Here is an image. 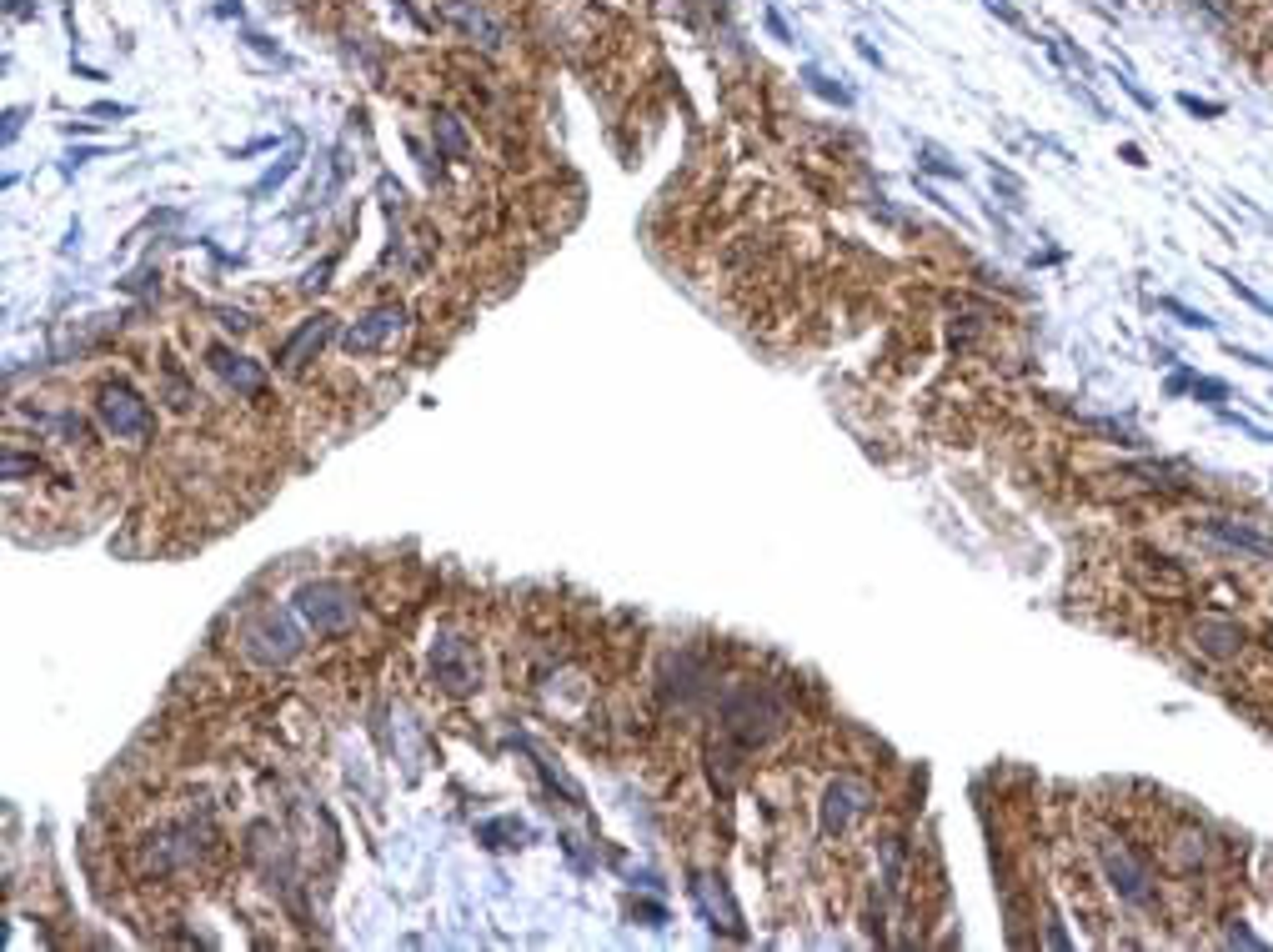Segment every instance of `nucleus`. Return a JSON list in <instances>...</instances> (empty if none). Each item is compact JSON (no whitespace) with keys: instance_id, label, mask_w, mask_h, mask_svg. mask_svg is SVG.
Segmentation results:
<instances>
[{"instance_id":"nucleus-14","label":"nucleus","mask_w":1273,"mask_h":952,"mask_svg":"<svg viewBox=\"0 0 1273 952\" xmlns=\"http://www.w3.org/2000/svg\"><path fill=\"white\" fill-rule=\"evenodd\" d=\"M436 140H441V150H446L451 161L466 155V136H461V121H456V116H436Z\"/></svg>"},{"instance_id":"nucleus-8","label":"nucleus","mask_w":1273,"mask_h":952,"mask_svg":"<svg viewBox=\"0 0 1273 952\" xmlns=\"http://www.w3.org/2000/svg\"><path fill=\"white\" fill-rule=\"evenodd\" d=\"M1198 532H1203L1208 542L1229 546V551H1244V556H1264V561H1273V537L1254 532L1249 522H1234V517H1203V522H1198Z\"/></svg>"},{"instance_id":"nucleus-6","label":"nucleus","mask_w":1273,"mask_h":952,"mask_svg":"<svg viewBox=\"0 0 1273 952\" xmlns=\"http://www.w3.org/2000/svg\"><path fill=\"white\" fill-rule=\"evenodd\" d=\"M407 331V311L402 306H377L372 316H361L351 331H346V351L351 356H366V351H382L392 336Z\"/></svg>"},{"instance_id":"nucleus-15","label":"nucleus","mask_w":1273,"mask_h":952,"mask_svg":"<svg viewBox=\"0 0 1273 952\" xmlns=\"http://www.w3.org/2000/svg\"><path fill=\"white\" fill-rule=\"evenodd\" d=\"M1163 311H1168V316H1178L1183 326H1198V331H1208V326H1213V321H1208L1203 311H1193V306H1183V301H1173V296L1163 301Z\"/></svg>"},{"instance_id":"nucleus-21","label":"nucleus","mask_w":1273,"mask_h":952,"mask_svg":"<svg viewBox=\"0 0 1273 952\" xmlns=\"http://www.w3.org/2000/svg\"><path fill=\"white\" fill-rule=\"evenodd\" d=\"M637 918H647V928H662V923H667V913L652 908V903H637Z\"/></svg>"},{"instance_id":"nucleus-2","label":"nucleus","mask_w":1273,"mask_h":952,"mask_svg":"<svg viewBox=\"0 0 1273 952\" xmlns=\"http://www.w3.org/2000/svg\"><path fill=\"white\" fill-rule=\"evenodd\" d=\"M722 717H727V732L742 737L747 747L752 742H767L782 722V702L767 692V686H737L727 702H722Z\"/></svg>"},{"instance_id":"nucleus-13","label":"nucleus","mask_w":1273,"mask_h":952,"mask_svg":"<svg viewBox=\"0 0 1273 952\" xmlns=\"http://www.w3.org/2000/svg\"><path fill=\"white\" fill-rule=\"evenodd\" d=\"M446 10H451V15H456V20H461V25L471 30V35H482V45H497V40H502V35H497V25H492V20H487L482 10H471V5H456V0H451Z\"/></svg>"},{"instance_id":"nucleus-17","label":"nucleus","mask_w":1273,"mask_h":952,"mask_svg":"<svg viewBox=\"0 0 1273 952\" xmlns=\"http://www.w3.org/2000/svg\"><path fill=\"white\" fill-rule=\"evenodd\" d=\"M923 171H938V176H953V181L963 176V171H958V166H948V161H943V155H938L933 145H923Z\"/></svg>"},{"instance_id":"nucleus-4","label":"nucleus","mask_w":1273,"mask_h":952,"mask_svg":"<svg viewBox=\"0 0 1273 952\" xmlns=\"http://www.w3.org/2000/svg\"><path fill=\"white\" fill-rule=\"evenodd\" d=\"M96 411H101V421H106L116 436H126V441H145L150 426H155V421H150V407H145L126 382H106V387L96 392Z\"/></svg>"},{"instance_id":"nucleus-5","label":"nucleus","mask_w":1273,"mask_h":952,"mask_svg":"<svg viewBox=\"0 0 1273 952\" xmlns=\"http://www.w3.org/2000/svg\"><path fill=\"white\" fill-rule=\"evenodd\" d=\"M431 677L441 681L446 692H471L476 677H482L471 642H461V637H441V642L431 647Z\"/></svg>"},{"instance_id":"nucleus-1","label":"nucleus","mask_w":1273,"mask_h":952,"mask_svg":"<svg viewBox=\"0 0 1273 952\" xmlns=\"http://www.w3.org/2000/svg\"><path fill=\"white\" fill-rule=\"evenodd\" d=\"M296 617L311 632H346L356 622V592L346 581H306L296 592Z\"/></svg>"},{"instance_id":"nucleus-3","label":"nucleus","mask_w":1273,"mask_h":952,"mask_svg":"<svg viewBox=\"0 0 1273 952\" xmlns=\"http://www.w3.org/2000/svg\"><path fill=\"white\" fill-rule=\"evenodd\" d=\"M1093 847H1098V862H1103L1113 892H1119L1124 903H1133V908H1148V903H1153V877H1148V867L1133 857L1124 842H1113V837H1103V832H1098Z\"/></svg>"},{"instance_id":"nucleus-23","label":"nucleus","mask_w":1273,"mask_h":952,"mask_svg":"<svg viewBox=\"0 0 1273 952\" xmlns=\"http://www.w3.org/2000/svg\"><path fill=\"white\" fill-rule=\"evenodd\" d=\"M722 5H727V0H722Z\"/></svg>"},{"instance_id":"nucleus-20","label":"nucleus","mask_w":1273,"mask_h":952,"mask_svg":"<svg viewBox=\"0 0 1273 952\" xmlns=\"http://www.w3.org/2000/svg\"><path fill=\"white\" fill-rule=\"evenodd\" d=\"M1234 291H1239V296H1244V301H1249V306H1259V311H1273V301H1264V296H1259V291H1254V286H1244V281H1234Z\"/></svg>"},{"instance_id":"nucleus-16","label":"nucleus","mask_w":1273,"mask_h":952,"mask_svg":"<svg viewBox=\"0 0 1273 952\" xmlns=\"http://www.w3.org/2000/svg\"><path fill=\"white\" fill-rule=\"evenodd\" d=\"M808 86H813V91H818V96H828V101H838V106H848V101H852L848 91H843V86H833V81H828V76H823V71H808Z\"/></svg>"},{"instance_id":"nucleus-9","label":"nucleus","mask_w":1273,"mask_h":952,"mask_svg":"<svg viewBox=\"0 0 1273 952\" xmlns=\"http://www.w3.org/2000/svg\"><path fill=\"white\" fill-rule=\"evenodd\" d=\"M862 808H867V792H862L857 782H848V777H843V782H833V787H828V798H823V832H843V827H848Z\"/></svg>"},{"instance_id":"nucleus-22","label":"nucleus","mask_w":1273,"mask_h":952,"mask_svg":"<svg viewBox=\"0 0 1273 952\" xmlns=\"http://www.w3.org/2000/svg\"><path fill=\"white\" fill-rule=\"evenodd\" d=\"M767 25H772V35H777V40H792V30L782 25V15H777V10H767Z\"/></svg>"},{"instance_id":"nucleus-18","label":"nucleus","mask_w":1273,"mask_h":952,"mask_svg":"<svg viewBox=\"0 0 1273 952\" xmlns=\"http://www.w3.org/2000/svg\"><path fill=\"white\" fill-rule=\"evenodd\" d=\"M1178 106H1183V111H1193V116H1224V106H1218V101H1198V96H1178Z\"/></svg>"},{"instance_id":"nucleus-11","label":"nucleus","mask_w":1273,"mask_h":952,"mask_svg":"<svg viewBox=\"0 0 1273 952\" xmlns=\"http://www.w3.org/2000/svg\"><path fill=\"white\" fill-rule=\"evenodd\" d=\"M326 336H331V316H311V321H301V331H296V336L282 346V366H286V372H296L311 351H321V341H326Z\"/></svg>"},{"instance_id":"nucleus-12","label":"nucleus","mask_w":1273,"mask_h":952,"mask_svg":"<svg viewBox=\"0 0 1273 952\" xmlns=\"http://www.w3.org/2000/svg\"><path fill=\"white\" fill-rule=\"evenodd\" d=\"M211 366H216L236 392H246V397H256V392L267 387V377H261L256 366H246V356H236L231 346H211Z\"/></svg>"},{"instance_id":"nucleus-7","label":"nucleus","mask_w":1273,"mask_h":952,"mask_svg":"<svg viewBox=\"0 0 1273 952\" xmlns=\"http://www.w3.org/2000/svg\"><path fill=\"white\" fill-rule=\"evenodd\" d=\"M1193 647L1213 662H1234L1244 647H1249V632L1234 622V617H1198L1193 622Z\"/></svg>"},{"instance_id":"nucleus-19","label":"nucleus","mask_w":1273,"mask_h":952,"mask_svg":"<svg viewBox=\"0 0 1273 952\" xmlns=\"http://www.w3.org/2000/svg\"><path fill=\"white\" fill-rule=\"evenodd\" d=\"M40 461H25V456H15V451H5V477L15 482V477H25V471H35Z\"/></svg>"},{"instance_id":"nucleus-10","label":"nucleus","mask_w":1273,"mask_h":952,"mask_svg":"<svg viewBox=\"0 0 1273 952\" xmlns=\"http://www.w3.org/2000/svg\"><path fill=\"white\" fill-rule=\"evenodd\" d=\"M246 652H251L256 662H286V657L296 652V637L272 617V622H261V627L246 632Z\"/></svg>"}]
</instances>
